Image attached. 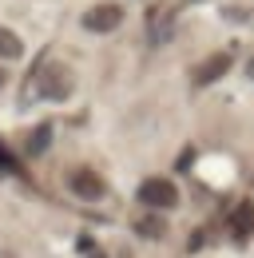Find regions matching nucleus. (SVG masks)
Masks as SVG:
<instances>
[{
  "mask_svg": "<svg viewBox=\"0 0 254 258\" xmlns=\"http://www.w3.org/2000/svg\"><path fill=\"white\" fill-rule=\"evenodd\" d=\"M115 24H123V8L119 4H95V8H88V16H84V28L88 32H111Z\"/></svg>",
  "mask_w": 254,
  "mask_h": 258,
  "instance_id": "nucleus-1",
  "label": "nucleus"
},
{
  "mask_svg": "<svg viewBox=\"0 0 254 258\" xmlns=\"http://www.w3.org/2000/svg\"><path fill=\"white\" fill-rule=\"evenodd\" d=\"M139 199L147 203V207H175V187L167 183V179H147L143 187H139Z\"/></svg>",
  "mask_w": 254,
  "mask_h": 258,
  "instance_id": "nucleus-2",
  "label": "nucleus"
},
{
  "mask_svg": "<svg viewBox=\"0 0 254 258\" xmlns=\"http://www.w3.org/2000/svg\"><path fill=\"white\" fill-rule=\"evenodd\" d=\"M0 56H4V60H20V56H24V44L16 40V32H8V28H0Z\"/></svg>",
  "mask_w": 254,
  "mask_h": 258,
  "instance_id": "nucleus-3",
  "label": "nucleus"
},
{
  "mask_svg": "<svg viewBox=\"0 0 254 258\" xmlns=\"http://www.w3.org/2000/svg\"><path fill=\"white\" fill-rule=\"evenodd\" d=\"M72 187H76V195H84V199H99V195H103V183H99L95 175H84V171L76 175Z\"/></svg>",
  "mask_w": 254,
  "mask_h": 258,
  "instance_id": "nucleus-4",
  "label": "nucleus"
},
{
  "mask_svg": "<svg viewBox=\"0 0 254 258\" xmlns=\"http://www.w3.org/2000/svg\"><path fill=\"white\" fill-rule=\"evenodd\" d=\"M68 92H72V76L52 72V76H48V92H44V96H48V99H64Z\"/></svg>",
  "mask_w": 254,
  "mask_h": 258,
  "instance_id": "nucleus-5",
  "label": "nucleus"
},
{
  "mask_svg": "<svg viewBox=\"0 0 254 258\" xmlns=\"http://www.w3.org/2000/svg\"><path fill=\"white\" fill-rule=\"evenodd\" d=\"M226 68H230V60H226V56H215L211 64H203L199 72H195V80H199V84H211V80H215V76H222Z\"/></svg>",
  "mask_w": 254,
  "mask_h": 258,
  "instance_id": "nucleus-6",
  "label": "nucleus"
},
{
  "mask_svg": "<svg viewBox=\"0 0 254 258\" xmlns=\"http://www.w3.org/2000/svg\"><path fill=\"white\" fill-rule=\"evenodd\" d=\"M48 135H52V131H48V127H40V131H36V139H32V143H28V147H32V151H36V155H40V151L48 147Z\"/></svg>",
  "mask_w": 254,
  "mask_h": 258,
  "instance_id": "nucleus-7",
  "label": "nucleus"
},
{
  "mask_svg": "<svg viewBox=\"0 0 254 258\" xmlns=\"http://www.w3.org/2000/svg\"><path fill=\"white\" fill-rule=\"evenodd\" d=\"M246 72H250V80H254V60H250V68H246Z\"/></svg>",
  "mask_w": 254,
  "mask_h": 258,
  "instance_id": "nucleus-8",
  "label": "nucleus"
},
{
  "mask_svg": "<svg viewBox=\"0 0 254 258\" xmlns=\"http://www.w3.org/2000/svg\"><path fill=\"white\" fill-rule=\"evenodd\" d=\"M0 88H4V72H0Z\"/></svg>",
  "mask_w": 254,
  "mask_h": 258,
  "instance_id": "nucleus-9",
  "label": "nucleus"
}]
</instances>
